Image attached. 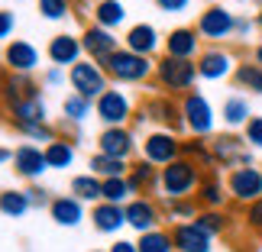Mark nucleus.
<instances>
[{"label": "nucleus", "mask_w": 262, "mask_h": 252, "mask_svg": "<svg viewBox=\"0 0 262 252\" xmlns=\"http://www.w3.org/2000/svg\"><path fill=\"white\" fill-rule=\"evenodd\" d=\"M201 181H204L201 165H194L191 158H178V162L165 165L159 171V191H162L168 200H185L191 194H198Z\"/></svg>", "instance_id": "nucleus-1"}, {"label": "nucleus", "mask_w": 262, "mask_h": 252, "mask_svg": "<svg viewBox=\"0 0 262 252\" xmlns=\"http://www.w3.org/2000/svg\"><path fill=\"white\" fill-rule=\"evenodd\" d=\"M104 72L110 81H117V84H139V81H146V78H152L156 75V62L152 58H146V55H136V52H129V49H117L110 58H104Z\"/></svg>", "instance_id": "nucleus-2"}, {"label": "nucleus", "mask_w": 262, "mask_h": 252, "mask_svg": "<svg viewBox=\"0 0 262 252\" xmlns=\"http://www.w3.org/2000/svg\"><path fill=\"white\" fill-rule=\"evenodd\" d=\"M156 78L168 94H191V87L198 81V62H188V58H172L162 55L156 62Z\"/></svg>", "instance_id": "nucleus-3"}, {"label": "nucleus", "mask_w": 262, "mask_h": 252, "mask_svg": "<svg viewBox=\"0 0 262 252\" xmlns=\"http://www.w3.org/2000/svg\"><path fill=\"white\" fill-rule=\"evenodd\" d=\"M68 81H72V94H81L88 97L91 104H97L100 94H107L110 90V78L104 72V65H97V62H91V58H81L78 65L68 68Z\"/></svg>", "instance_id": "nucleus-4"}, {"label": "nucleus", "mask_w": 262, "mask_h": 252, "mask_svg": "<svg viewBox=\"0 0 262 252\" xmlns=\"http://www.w3.org/2000/svg\"><path fill=\"white\" fill-rule=\"evenodd\" d=\"M181 117H185V129H191V136L207 139L210 133H214L217 113H214L210 100L201 94V90H191V94L181 97Z\"/></svg>", "instance_id": "nucleus-5"}, {"label": "nucleus", "mask_w": 262, "mask_h": 252, "mask_svg": "<svg viewBox=\"0 0 262 252\" xmlns=\"http://www.w3.org/2000/svg\"><path fill=\"white\" fill-rule=\"evenodd\" d=\"M198 36L201 39H207V42H214L220 45L224 39H233V29H236V13H230L227 7H220V4H210L207 10H201V16H198Z\"/></svg>", "instance_id": "nucleus-6"}, {"label": "nucleus", "mask_w": 262, "mask_h": 252, "mask_svg": "<svg viewBox=\"0 0 262 252\" xmlns=\"http://www.w3.org/2000/svg\"><path fill=\"white\" fill-rule=\"evenodd\" d=\"M210 152H214V165H224V168H243V165H256L253 162V149L246 146L243 136H233V133H224V136H214L210 139Z\"/></svg>", "instance_id": "nucleus-7"}, {"label": "nucleus", "mask_w": 262, "mask_h": 252, "mask_svg": "<svg viewBox=\"0 0 262 252\" xmlns=\"http://www.w3.org/2000/svg\"><path fill=\"white\" fill-rule=\"evenodd\" d=\"M227 194L239 200V204H256L262 200V168L259 165H243V168H233L227 175Z\"/></svg>", "instance_id": "nucleus-8"}, {"label": "nucleus", "mask_w": 262, "mask_h": 252, "mask_svg": "<svg viewBox=\"0 0 262 252\" xmlns=\"http://www.w3.org/2000/svg\"><path fill=\"white\" fill-rule=\"evenodd\" d=\"M143 158L146 162H152L156 168H165L181 158V139L175 133H168V129H156V133H149L143 139Z\"/></svg>", "instance_id": "nucleus-9"}, {"label": "nucleus", "mask_w": 262, "mask_h": 252, "mask_svg": "<svg viewBox=\"0 0 262 252\" xmlns=\"http://www.w3.org/2000/svg\"><path fill=\"white\" fill-rule=\"evenodd\" d=\"M236 75V58L224 45H207L198 55V78L204 81H224V78Z\"/></svg>", "instance_id": "nucleus-10"}, {"label": "nucleus", "mask_w": 262, "mask_h": 252, "mask_svg": "<svg viewBox=\"0 0 262 252\" xmlns=\"http://www.w3.org/2000/svg\"><path fill=\"white\" fill-rule=\"evenodd\" d=\"M94 113L104 126H126V120L133 117V104L123 90L110 87L107 94H100V100L94 104Z\"/></svg>", "instance_id": "nucleus-11"}, {"label": "nucleus", "mask_w": 262, "mask_h": 252, "mask_svg": "<svg viewBox=\"0 0 262 252\" xmlns=\"http://www.w3.org/2000/svg\"><path fill=\"white\" fill-rule=\"evenodd\" d=\"M172 243L175 252H214V236L207 230H201L194 220L172 226Z\"/></svg>", "instance_id": "nucleus-12"}, {"label": "nucleus", "mask_w": 262, "mask_h": 252, "mask_svg": "<svg viewBox=\"0 0 262 252\" xmlns=\"http://www.w3.org/2000/svg\"><path fill=\"white\" fill-rule=\"evenodd\" d=\"M204 52L201 49V36L194 26H175L172 33L165 36V55L172 58H188V62H198V55Z\"/></svg>", "instance_id": "nucleus-13"}, {"label": "nucleus", "mask_w": 262, "mask_h": 252, "mask_svg": "<svg viewBox=\"0 0 262 252\" xmlns=\"http://www.w3.org/2000/svg\"><path fill=\"white\" fill-rule=\"evenodd\" d=\"M97 152L110 158H129L136 152V139L126 126H104V133L97 136Z\"/></svg>", "instance_id": "nucleus-14"}, {"label": "nucleus", "mask_w": 262, "mask_h": 252, "mask_svg": "<svg viewBox=\"0 0 262 252\" xmlns=\"http://www.w3.org/2000/svg\"><path fill=\"white\" fill-rule=\"evenodd\" d=\"M162 45H165V39L159 36V29L152 23H133L123 36V49H129L136 55H146V58H152V52H159Z\"/></svg>", "instance_id": "nucleus-15"}, {"label": "nucleus", "mask_w": 262, "mask_h": 252, "mask_svg": "<svg viewBox=\"0 0 262 252\" xmlns=\"http://www.w3.org/2000/svg\"><path fill=\"white\" fill-rule=\"evenodd\" d=\"M4 65L16 75H33L39 68V49L29 39H13L4 49Z\"/></svg>", "instance_id": "nucleus-16"}, {"label": "nucleus", "mask_w": 262, "mask_h": 252, "mask_svg": "<svg viewBox=\"0 0 262 252\" xmlns=\"http://www.w3.org/2000/svg\"><path fill=\"white\" fill-rule=\"evenodd\" d=\"M123 210H126V226H133L136 233L159 230V223H162V210H159L156 200H149V197H133Z\"/></svg>", "instance_id": "nucleus-17"}, {"label": "nucleus", "mask_w": 262, "mask_h": 252, "mask_svg": "<svg viewBox=\"0 0 262 252\" xmlns=\"http://www.w3.org/2000/svg\"><path fill=\"white\" fill-rule=\"evenodd\" d=\"M13 168H16V175H23L29 181H36V178H42L46 171H49V162H46V149H39L33 143H19L13 149Z\"/></svg>", "instance_id": "nucleus-18"}, {"label": "nucleus", "mask_w": 262, "mask_h": 252, "mask_svg": "<svg viewBox=\"0 0 262 252\" xmlns=\"http://www.w3.org/2000/svg\"><path fill=\"white\" fill-rule=\"evenodd\" d=\"M81 45H84V55L91 58V62H104V58H110L120 49V39L110 33V29L104 26H88L84 36H81Z\"/></svg>", "instance_id": "nucleus-19"}, {"label": "nucleus", "mask_w": 262, "mask_h": 252, "mask_svg": "<svg viewBox=\"0 0 262 252\" xmlns=\"http://www.w3.org/2000/svg\"><path fill=\"white\" fill-rule=\"evenodd\" d=\"M139 120H156V123H162V129H168V133H178V129H185L181 104H175V100H168V97L149 100L146 110L139 113Z\"/></svg>", "instance_id": "nucleus-20"}, {"label": "nucleus", "mask_w": 262, "mask_h": 252, "mask_svg": "<svg viewBox=\"0 0 262 252\" xmlns=\"http://www.w3.org/2000/svg\"><path fill=\"white\" fill-rule=\"evenodd\" d=\"M49 62H52L55 68H72L81 62V55H84V45H81V39H75V36H68V33H58L49 39Z\"/></svg>", "instance_id": "nucleus-21"}, {"label": "nucleus", "mask_w": 262, "mask_h": 252, "mask_svg": "<svg viewBox=\"0 0 262 252\" xmlns=\"http://www.w3.org/2000/svg\"><path fill=\"white\" fill-rule=\"evenodd\" d=\"M91 223H94L97 233L114 236V233H120V230L126 226V210L120 204H107V200H100V204L91 207Z\"/></svg>", "instance_id": "nucleus-22"}, {"label": "nucleus", "mask_w": 262, "mask_h": 252, "mask_svg": "<svg viewBox=\"0 0 262 252\" xmlns=\"http://www.w3.org/2000/svg\"><path fill=\"white\" fill-rule=\"evenodd\" d=\"M0 97L7 100V107H13V104H23V100H36L39 97V87L33 84V78H29V75L10 72L4 78V84H0Z\"/></svg>", "instance_id": "nucleus-23"}, {"label": "nucleus", "mask_w": 262, "mask_h": 252, "mask_svg": "<svg viewBox=\"0 0 262 252\" xmlns=\"http://www.w3.org/2000/svg\"><path fill=\"white\" fill-rule=\"evenodd\" d=\"M49 214H52V220L58 226H78L84 220V204L78 200L75 194H58V197H52V207H49Z\"/></svg>", "instance_id": "nucleus-24"}, {"label": "nucleus", "mask_w": 262, "mask_h": 252, "mask_svg": "<svg viewBox=\"0 0 262 252\" xmlns=\"http://www.w3.org/2000/svg\"><path fill=\"white\" fill-rule=\"evenodd\" d=\"M220 120H224L230 129H239L253 120V107H249V100L243 94H230L224 100V107H220Z\"/></svg>", "instance_id": "nucleus-25"}, {"label": "nucleus", "mask_w": 262, "mask_h": 252, "mask_svg": "<svg viewBox=\"0 0 262 252\" xmlns=\"http://www.w3.org/2000/svg\"><path fill=\"white\" fill-rule=\"evenodd\" d=\"M91 16H94V26H104V29L114 33L117 26L126 23V7L120 4V0H97Z\"/></svg>", "instance_id": "nucleus-26"}, {"label": "nucleus", "mask_w": 262, "mask_h": 252, "mask_svg": "<svg viewBox=\"0 0 262 252\" xmlns=\"http://www.w3.org/2000/svg\"><path fill=\"white\" fill-rule=\"evenodd\" d=\"M227 197H230L227 194V185H220L217 178H204V181H201V188H198V194H194L201 210H224Z\"/></svg>", "instance_id": "nucleus-27"}, {"label": "nucleus", "mask_w": 262, "mask_h": 252, "mask_svg": "<svg viewBox=\"0 0 262 252\" xmlns=\"http://www.w3.org/2000/svg\"><path fill=\"white\" fill-rule=\"evenodd\" d=\"M72 194L81 200V204H100L104 200V181H100L97 175H78L72 178Z\"/></svg>", "instance_id": "nucleus-28"}, {"label": "nucleus", "mask_w": 262, "mask_h": 252, "mask_svg": "<svg viewBox=\"0 0 262 252\" xmlns=\"http://www.w3.org/2000/svg\"><path fill=\"white\" fill-rule=\"evenodd\" d=\"M91 175H97L100 181H107V178H126L129 175V162H126V158H110V155L94 152V155H91Z\"/></svg>", "instance_id": "nucleus-29"}, {"label": "nucleus", "mask_w": 262, "mask_h": 252, "mask_svg": "<svg viewBox=\"0 0 262 252\" xmlns=\"http://www.w3.org/2000/svg\"><path fill=\"white\" fill-rule=\"evenodd\" d=\"M159 171L162 168H156L152 162H146V158H139L136 165H129V185H133V191L136 194H143V191H152V188H159Z\"/></svg>", "instance_id": "nucleus-30"}, {"label": "nucleus", "mask_w": 262, "mask_h": 252, "mask_svg": "<svg viewBox=\"0 0 262 252\" xmlns=\"http://www.w3.org/2000/svg\"><path fill=\"white\" fill-rule=\"evenodd\" d=\"M46 162H49V168H58V171L72 168L75 165V143H68V139L49 143L46 146Z\"/></svg>", "instance_id": "nucleus-31"}, {"label": "nucleus", "mask_w": 262, "mask_h": 252, "mask_svg": "<svg viewBox=\"0 0 262 252\" xmlns=\"http://www.w3.org/2000/svg\"><path fill=\"white\" fill-rule=\"evenodd\" d=\"M181 158H191V162L201 165V168H210V165H214L210 143H207V139H201V136H191V139L181 143Z\"/></svg>", "instance_id": "nucleus-32"}, {"label": "nucleus", "mask_w": 262, "mask_h": 252, "mask_svg": "<svg viewBox=\"0 0 262 252\" xmlns=\"http://www.w3.org/2000/svg\"><path fill=\"white\" fill-rule=\"evenodd\" d=\"M33 207L29 204V194L26 191H13V188H7V191H0V214L4 217H23L26 210Z\"/></svg>", "instance_id": "nucleus-33"}, {"label": "nucleus", "mask_w": 262, "mask_h": 252, "mask_svg": "<svg viewBox=\"0 0 262 252\" xmlns=\"http://www.w3.org/2000/svg\"><path fill=\"white\" fill-rule=\"evenodd\" d=\"M136 249L139 252H175V243H172V233H165V230H149V233H139Z\"/></svg>", "instance_id": "nucleus-34"}, {"label": "nucleus", "mask_w": 262, "mask_h": 252, "mask_svg": "<svg viewBox=\"0 0 262 252\" xmlns=\"http://www.w3.org/2000/svg\"><path fill=\"white\" fill-rule=\"evenodd\" d=\"M133 185H129V178H107L104 181V200L107 204H120V207H126L129 200H133Z\"/></svg>", "instance_id": "nucleus-35"}, {"label": "nucleus", "mask_w": 262, "mask_h": 252, "mask_svg": "<svg viewBox=\"0 0 262 252\" xmlns=\"http://www.w3.org/2000/svg\"><path fill=\"white\" fill-rule=\"evenodd\" d=\"M13 113V123H46V104L42 100H23V104H13L10 107Z\"/></svg>", "instance_id": "nucleus-36"}, {"label": "nucleus", "mask_w": 262, "mask_h": 252, "mask_svg": "<svg viewBox=\"0 0 262 252\" xmlns=\"http://www.w3.org/2000/svg\"><path fill=\"white\" fill-rule=\"evenodd\" d=\"M62 117H65V123H84L91 117V100L81 94H68L62 100Z\"/></svg>", "instance_id": "nucleus-37"}, {"label": "nucleus", "mask_w": 262, "mask_h": 252, "mask_svg": "<svg viewBox=\"0 0 262 252\" xmlns=\"http://www.w3.org/2000/svg\"><path fill=\"white\" fill-rule=\"evenodd\" d=\"M236 84L239 87H246V90H253V94H262V65L256 62H243V65H236Z\"/></svg>", "instance_id": "nucleus-38"}, {"label": "nucleus", "mask_w": 262, "mask_h": 252, "mask_svg": "<svg viewBox=\"0 0 262 252\" xmlns=\"http://www.w3.org/2000/svg\"><path fill=\"white\" fill-rule=\"evenodd\" d=\"M194 223L201 230H207L210 236H220V233H227V230H230V217L224 214V210H201V214L194 217Z\"/></svg>", "instance_id": "nucleus-39"}, {"label": "nucleus", "mask_w": 262, "mask_h": 252, "mask_svg": "<svg viewBox=\"0 0 262 252\" xmlns=\"http://www.w3.org/2000/svg\"><path fill=\"white\" fill-rule=\"evenodd\" d=\"M39 13L49 23H65L72 16V0H39Z\"/></svg>", "instance_id": "nucleus-40"}, {"label": "nucleus", "mask_w": 262, "mask_h": 252, "mask_svg": "<svg viewBox=\"0 0 262 252\" xmlns=\"http://www.w3.org/2000/svg\"><path fill=\"white\" fill-rule=\"evenodd\" d=\"M16 126V133H23L26 139H29V143H55V129L52 126H49V123H13Z\"/></svg>", "instance_id": "nucleus-41"}, {"label": "nucleus", "mask_w": 262, "mask_h": 252, "mask_svg": "<svg viewBox=\"0 0 262 252\" xmlns=\"http://www.w3.org/2000/svg\"><path fill=\"white\" fill-rule=\"evenodd\" d=\"M168 217L172 220H181V223H188V220H194V200H168Z\"/></svg>", "instance_id": "nucleus-42"}, {"label": "nucleus", "mask_w": 262, "mask_h": 252, "mask_svg": "<svg viewBox=\"0 0 262 252\" xmlns=\"http://www.w3.org/2000/svg\"><path fill=\"white\" fill-rule=\"evenodd\" d=\"M243 139H246L249 149H262V117H253L243 126Z\"/></svg>", "instance_id": "nucleus-43"}, {"label": "nucleus", "mask_w": 262, "mask_h": 252, "mask_svg": "<svg viewBox=\"0 0 262 252\" xmlns=\"http://www.w3.org/2000/svg\"><path fill=\"white\" fill-rule=\"evenodd\" d=\"M13 33H16L13 10H0V42H13Z\"/></svg>", "instance_id": "nucleus-44"}, {"label": "nucleus", "mask_w": 262, "mask_h": 252, "mask_svg": "<svg viewBox=\"0 0 262 252\" xmlns=\"http://www.w3.org/2000/svg\"><path fill=\"white\" fill-rule=\"evenodd\" d=\"M246 226L256 230V233H262V200H256V204L246 207Z\"/></svg>", "instance_id": "nucleus-45"}, {"label": "nucleus", "mask_w": 262, "mask_h": 252, "mask_svg": "<svg viewBox=\"0 0 262 252\" xmlns=\"http://www.w3.org/2000/svg\"><path fill=\"white\" fill-rule=\"evenodd\" d=\"M156 7L162 10V13H172V16H178V13H185V10L191 7V0H156Z\"/></svg>", "instance_id": "nucleus-46"}, {"label": "nucleus", "mask_w": 262, "mask_h": 252, "mask_svg": "<svg viewBox=\"0 0 262 252\" xmlns=\"http://www.w3.org/2000/svg\"><path fill=\"white\" fill-rule=\"evenodd\" d=\"M26 194H29V204L33 207H52V197H49V191H42V188H29Z\"/></svg>", "instance_id": "nucleus-47"}, {"label": "nucleus", "mask_w": 262, "mask_h": 252, "mask_svg": "<svg viewBox=\"0 0 262 252\" xmlns=\"http://www.w3.org/2000/svg\"><path fill=\"white\" fill-rule=\"evenodd\" d=\"M256 29V19H249V16H236V29H233V36L236 39H249V33Z\"/></svg>", "instance_id": "nucleus-48"}, {"label": "nucleus", "mask_w": 262, "mask_h": 252, "mask_svg": "<svg viewBox=\"0 0 262 252\" xmlns=\"http://www.w3.org/2000/svg\"><path fill=\"white\" fill-rule=\"evenodd\" d=\"M42 81H46V84H62V81H65V68H55V65H52V68L46 72Z\"/></svg>", "instance_id": "nucleus-49"}, {"label": "nucleus", "mask_w": 262, "mask_h": 252, "mask_svg": "<svg viewBox=\"0 0 262 252\" xmlns=\"http://www.w3.org/2000/svg\"><path fill=\"white\" fill-rule=\"evenodd\" d=\"M107 252H139V249H136V243H133V239H117V243L110 246Z\"/></svg>", "instance_id": "nucleus-50"}, {"label": "nucleus", "mask_w": 262, "mask_h": 252, "mask_svg": "<svg viewBox=\"0 0 262 252\" xmlns=\"http://www.w3.org/2000/svg\"><path fill=\"white\" fill-rule=\"evenodd\" d=\"M7 162H13V152H10V149H4V146H0V165H7Z\"/></svg>", "instance_id": "nucleus-51"}, {"label": "nucleus", "mask_w": 262, "mask_h": 252, "mask_svg": "<svg viewBox=\"0 0 262 252\" xmlns=\"http://www.w3.org/2000/svg\"><path fill=\"white\" fill-rule=\"evenodd\" d=\"M253 62H256V65H262V42L253 49Z\"/></svg>", "instance_id": "nucleus-52"}, {"label": "nucleus", "mask_w": 262, "mask_h": 252, "mask_svg": "<svg viewBox=\"0 0 262 252\" xmlns=\"http://www.w3.org/2000/svg\"><path fill=\"white\" fill-rule=\"evenodd\" d=\"M256 26L262 29V10H259V13H256Z\"/></svg>", "instance_id": "nucleus-53"}, {"label": "nucleus", "mask_w": 262, "mask_h": 252, "mask_svg": "<svg viewBox=\"0 0 262 252\" xmlns=\"http://www.w3.org/2000/svg\"><path fill=\"white\" fill-rule=\"evenodd\" d=\"M0 65H4V49H0Z\"/></svg>", "instance_id": "nucleus-54"}, {"label": "nucleus", "mask_w": 262, "mask_h": 252, "mask_svg": "<svg viewBox=\"0 0 262 252\" xmlns=\"http://www.w3.org/2000/svg\"><path fill=\"white\" fill-rule=\"evenodd\" d=\"M91 252H104V249H91Z\"/></svg>", "instance_id": "nucleus-55"}]
</instances>
